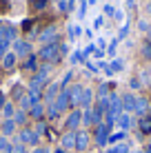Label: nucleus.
Segmentation results:
<instances>
[{"mask_svg":"<svg viewBox=\"0 0 151 153\" xmlns=\"http://www.w3.org/2000/svg\"><path fill=\"white\" fill-rule=\"evenodd\" d=\"M60 47L58 42H51V45H45V47H40V51H38V60H42V62H56L60 58Z\"/></svg>","mask_w":151,"mask_h":153,"instance_id":"f257e3e1","label":"nucleus"},{"mask_svg":"<svg viewBox=\"0 0 151 153\" xmlns=\"http://www.w3.org/2000/svg\"><path fill=\"white\" fill-rule=\"evenodd\" d=\"M80 124H82V111L80 109H74V111L67 115V120H65V129L67 131H76Z\"/></svg>","mask_w":151,"mask_h":153,"instance_id":"f03ea898","label":"nucleus"},{"mask_svg":"<svg viewBox=\"0 0 151 153\" xmlns=\"http://www.w3.org/2000/svg\"><path fill=\"white\" fill-rule=\"evenodd\" d=\"M93 135H96V142L100 146H105V144H109V135H111V129H109L107 124H98L96 129H93Z\"/></svg>","mask_w":151,"mask_h":153,"instance_id":"7ed1b4c3","label":"nucleus"},{"mask_svg":"<svg viewBox=\"0 0 151 153\" xmlns=\"http://www.w3.org/2000/svg\"><path fill=\"white\" fill-rule=\"evenodd\" d=\"M18 140H20V144H31V146H38V142L40 138L36 135V131H31V129H22L20 131V135H18Z\"/></svg>","mask_w":151,"mask_h":153,"instance_id":"20e7f679","label":"nucleus"},{"mask_svg":"<svg viewBox=\"0 0 151 153\" xmlns=\"http://www.w3.org/2000/svg\"><path fill=\"white\" fill-rule=\"evenodd\" d=\"M11 47H13V53L18 56V58H27V56H31V45H29L27 40H13Z\"/></svg>","mask_w":151,"mask_h":153,"instance_id":"39448f33","label":"nucleus"},{"mask_svg":"<svg viewBox=\"0 0 151 153\" xmlns=\"http://www.w3.org/2000/svg\"><path fill=\"white\" fill-rule=\"evenodd\" d=\"M82 89H85V87H80V84H71V87L69 89H65V91H67V96H69V104H71V107H78V104H80V96H82Z\"/></svg>","mask_w":151,"mask_h":153,"instance_id":"423d86ee","label":"nucleus"},{"mask_svg":"<svg viewBox=\"0 0 151 153\" xmlns=\"http://www.w3.org/2000/svg\"><path fill=\"white\" fill-rule=\"evenodd\" d=\"M89 131H76V151H87L89 149Z\"/></svg>","mask_w":151,"mask_h":153,"instance_id":"0eeeda50","label":"nucleus"},{"mask_svg":"<svg viewBox=\"0 0 151 153\" xmlns=\"http://www.w3.org/2000/svg\"><path fill=\"white\" fill-rule=\"evenodd\" d=\"M136 96H133V93H124V96L120 98V102H122V111L124 113H133L136 111Z\"/></svg>","mask_w":151,"mask_h":153,"instance_id":"6e6552de","label":"nucleus"},{"mask_svg":"<svg viewBox=\"0 0 151 153\" xmlns=\"http://www.w3.org/2000/svg\"><path fill=\"white\" fill-rule=\"evenodd\" d=\"M40 42H45V45H51V42H58V29L56 27H47L42 33L38 36Z\"/></svg>","mask_w":151,"mask_h":153,"instance_id":"1a4fd4ad","label":"nucleus"},{"mask_svg":"<svg viewBox=\"0 0 151 153\" xmlns=\"http://www.w3.org/2000/svg\"><path fill=\"white\" fill-rule=\"evenodd\" d=\"M60 91H62L60 82H49V87L45 89V100H47V102H54V100L58 98Z\"/></svg>","mask_w":151,"mask_h":153,"instance_id":"9d476101","label":"nucleus"},{"mask_svg":"<svg viewBox=\"0 0 151 153\" xmlns=\"http://www.w3.org/2000/svg\"><path fill=\"white\" fill-rule=\"evenodd\" d=\"M54 104H56V109H58L60 113H62V111H67V109L71 107V104H69V96H67V91H65V89H62V91L58 93V98L54 100Z\"/></svg>","mask_w":151,"mask_h":153,"instance_id":"9b49d317","label":"nucleus"},{"mask_svg":"<svg viewBox=\"0 0 151 153\" xmlns=\"http://www.w3.org/2000/svg\"><path fill=\"white\" fill-rule=\"evenodd\" d=\"M118 124H120L122 131H129V129H133V126H136V120H133L131 113H122L120 118H118Z\"/></svg>","mask_w":151,"mask_h":153,"instance_id":"f8f14e48","label":"nucleus"},{"mask_svg":"<svg viewBox=\"0 0 151 153\" xmlns=\"http://www.w3.org/2000/svg\"><path fill=\"white\" fill-rule=\"evenodd\" d=\"M91 102H93V89H82L80 104H78V107H82V109H91Z\"/></svg>","mask_w":151,"mask_h":153,"instance_id":"ddd939ff","label":"nucleus"},{"mask_svg":"<svg viewBox=\"0 0 151 153\" xmlns=\"http://www.w3.org/2000/svg\"><path fill=\"white\" fill-rule=\"evenodd\" d=\"M62 149H76V131H67L62 135Z\"/></svg>","mask_w":151,"mask_h":153,"instance_id":"4468645a","label":"nucleus"},{"mask_svg":"<svg viewBox=\"0 0 151 153\" xmlns=\"http://www.w3.org/2000/svg\"><path fill=\"white\" fill-rule=\"evenodd\" d=\"M27 113H29V115H31V118H33V120H38V122H40V120L45 118V104H42V102L33 104V107H31V109H29Z\"/></svg>","mask_w":151,"mask_h":153,"instance_id":"2eb2a0df","label":"nucleus"},{"mask_svg":"<svg viewBox=\"0 0 151 153\" xmlns=\"http://www.w3.org/2000/svg\"><path fill=\"white\" fill-rule=\"evenodd\" d=\"M147 111H149V100L147 98H138L136 100V111H133V113H138L140 118H144Z\"/></svg>","mask_w":151,"mask_h":153,"instance_id":"dca6fc26","label":"nucleus"},{"mask_svg":"<svg viewBox=\"0 0 151 153\" xmlns=\"http://www.w3.org/2000/svg\"><path fill=\"white\" fill-rule=\"evenodd\" d=\"M0 40L13 42V40H16V29H13V27H0Z\"/></svg>","mask_w":151,"mask_h":153,"instance_id":"f3484780","label":"nucleus"},{"mask_svg":"<svg viewBox=\"0 0 151 153\" xmlns=\"http://www.w3.org/2000/svg\"><path fill=\"white\" fill-rule=\"evenodd\" d=\"M138 126H140V131H142L144 135H149V133H151V115L140 118V120H138Z\"/></svg>","mask_w":151,"mask_h":153,"instance_id":"a211bd4d","label":"nucleus"},{"mask_svg":"<svg viewBox=\"0 0 151 153\" xmlns=\"http://www.w3.org/2000/svg\"><path fill=\"white\" fill-rule=\"evenodd\" d=\"M16 60H18V56H16L13 51H9V53L2 58V67H4V69H13V67H16Z\"/></svg>","mask_w":151,"mask_h":153,"instance_id":"6ab92c4d","label":"nucleus"},{"mask_svg":"<svg viewBox=\"0 0 151 153\" xmlns=\"http://www.w3.org/2000/svg\"><path fill=\"white\" fill-rule=\"evenodd\" d=\"M16 126H18V124H16L13 120H4V122H2V135H4V138H9V135H13Z\"/></svg>","mask_w":151,"mask_h":153,"instance_id":"aec40b11","label":"nucleus"},{"mask_svg":"<svg viewBox=\"0 0 151 153\" xmlns=\"http://www.w3.org/2000/svg\"><path fill=\"white\" fill-rule=\"evenodd\" d=\"M80 36H82V27H80L78 22H71V25H69V38L76 40V38H80Z\"/></svg>","mask_w":151,"mask_h":153,"instance_id":"412c9836","label":"nucleus"},{"mask_svg":"<svg viewBox=\"0 0 151 153\" xmlns=\"http://www.w3.org/2000/svg\"><path fill=\"white\" fill-rule=\"evenodd\" d=\"M82 124H85V126L93 124V107L91 109H82Z\"/></svg>","mask_w":151,"mask_h":153,"instance_id":"4be33fe9","label":"nucleus"},{"mask_svg":"<svg viewBox=\"0 0 151 153\" xmlns=\"http://www.w3.org/2000/svg\"><path fill=\"white\" fill-rule=\"evenodd\" d=\"M11 151H13V144L9 142V138L0 135V153H11Z\"/></svg>","mask_w":151,"mask_h":153,"instance_id":"5701e85b","label":"nucleus"},{"mask_svg":"<svg viewBox=\"0 0 151 153\" xmlns=\"http://www.w3.org/2000/svg\"><path fill=\"white\" fill-rule=\"evenodd\" d=\"M45 115H47V120H56V118L60 115V111L56 109V104H54V102H49V107L45 109Z\"/></svg>","mask_w":151,"mask_h":153,"instance_id":"b1692460","label":"nucleus"},{"mask_svg":"<svg viewBox=\"0 0 151 153\" xmlns=\"http://www.w3.org/2000/svg\"><path fill=\"white\" fill-rule=\"evenodd\" d=\"M13 113H16L13 104H11V102H4V107H2V115H4V120H13Z\"/></svg>","mask_w":151,"mask_h":153,"instance_id":"393cba45","label":"nucleus"},{"mask_svg":"<svg viewBox=\"0 0 151 153\" xmlns=\"http://www.w3.org/2000/svg\"><path fill=\"white\" fill-rule=\"evenodd\" d=\"M13 122H16V124H25V122H27V111L18 109V111L13 113Z\"/></svg>","mask_w":151,"mask_h":153,"instance_id":"a878e982","label":"nucleus"},{"mask_svg":"<svg viewBox=\"0 0 151 153\" xmlns=\"http://www.w3.org/2000/svg\"><path fill=\"white\" fill-rule=\"evenodd\" d=\"M18 102H20V109H22V111H29V109L33 107V104H31V100H29V96H27V93H25V96L20 98Z\"/></svg>","mask_w":151,"mask_h":153,"instance_id":"bb28decb","label":"nucleus"},{"mask_svg":"<svg viewBox=\"0 0 151 153\" xmlns=\"http://www.w3.org/2000/svg\"><path fill=\"white\" fill-rule=\"evenodd\" d=\"M9 49H11V42H9V40H0V58L7 56Z\"/></svg>","mask_w":151,"mask_h":153,"instance_id":"cd10ccee","label":"nucleus"},{"mask_svg":"<svg viewBox=\"0 0 151 153\" xmlns=\"http://www.w3.org/2000/svg\"><path fill=\"white\" fill-rule=\"evenodd\" d=\"M124 140V131H118V133H113V135H109V144H116V142H122Z\"/></svg>","mask_w":151,"mask_h":153,"instance_id":"c85d7f7f","label":"nucleus"},{"mask_svg":"<svg viewBox=\"0 0 151 153\" xmlns=\"http://www.w3.org/2000/svg\"><path fill=\"white\" fill-rule=\"evenodd\" d=\"M29 2H31V9L40 11V9H45V7H47V2H49V0H29Z\"/></svg>","mask_w":151,"mask_h":153,"instance_id":"c756f323","label":"nucleus"},{"mask_svg":"<svg viewBox=\"0 0 151 153\" xmlns=\"http://www.w3.org/2000/svg\"><path fill=\"white\" fill-rule=\"evenodd\" d=\"M71 62H74V65L85 62V53H82V51H74V53H71Z\"/></svg>","mask_w":151,"mask_h":153,"instance_id":"7c9ffc66","label":"nucleus"},{"mask_svg":"<svg viewBox=\"0 0 151 153\" xmlns=\"http://www.w3.org/2000/svg\"><path fill=\"white\" fill-rule=\"evenodd\" d=\"M36 62H38V56H27V62H25V69H36Z\"/></svg>","mask_w":151,"mask_h":153,"instance_id":"2f4dec72","label":"nucleus"},{"mask_svg":"<svg viewBox=\"0 0 151 153\" xmlns=\"http://www.w3.org/2000/svg\"><path fill=\"white\" fill-rule=\"evenodd\" d=\"M136 27H138V31H144V33H147V31H149V22L144 18H140L138 22H136Z\"/></svg>","mask_w":151,"mask_h":153,"instance_id":"473e14b6","label":"nucleus"},{"mask_svg":"<svg viewBox=\"0 0 151 153\" xmlns=\"http://www.w3.org/2000/svg\"><path fill=\"white\" fill-rule=\"evenodd\" d=\"M109 67H111V71H122V69H124V62H122V60H113Z\"/></svg>","mask_w":151,"mask_h":153,"instance_id":"72a5a7b5","label":"nucleus"},{"mask_svg":"<svg viewBox=\"0 0 151 153\" xmlns=\"http://www.w3.org/2000/svg\"><path fill=\"white\" fill-rule=\"evenodd\" d=\"M109 96V84H100V89H98V98H107Z\"/></svg>","mask_w":151,"mask_h":153,"instance_id":"f704fd0d","label":"nucleus"},{"mask_svg":"<svg viewBox=\"0 0 151 153\" xmlns=\"http://www.w3.org/2000/svg\"><path fill=\"white\" fill-rule=\"evenodd\" d=\"M33 131H36V135H42V133H45V131H47V124L42 122V120H40V122H38V124H36V129H33Z\"/></svg>","mask_w":151,"mask_h":153,"instance_id":"c9c22d12","label":"nucleus"},{"mask_svg":"<svg viewBox=\"0 0 151 153\" xmlns=\"http://www.w3.org/2000/svg\"><path fill=\"white\" fill-rule=\"evenodd\" d=\"M149 76H151L149 71H142V73H140V82H142V84H149V82H151V78H149Z\"/></svg>","mask_w":151,"mask_h":153,"instance_id":"e433bc0d","label":"nucleus"},{"mask_svg":"<svg viewBox=\"0 0 151 153\" xmlns=\"http://www.w3.org/2000/svg\"><path fill=\"white\" fill-rule=\"evenodd\" d=\"M142 56H144V58H151V42H144V47H142Z\"/></svg>","mask_w":151,"mask_h":153,"instance_id":"4c0bfd02","label":"nucleus"},{"mask_svg":"<svg viewBox=\"0 0 151 153\" xmlns=\"http://www.w3.org/2000/svg\"><path fill=\"white\" fill-rule=\"evenodd\" d=\"M11 153H27V146L18 142V144H13V151H11Z\"/></svg>","mask_w":151,"mask_h":153,"instance_id":"58836bf2","label":"nucleus"},{"mask_svg":"<svg viewBox=\"0 0 151 153\" xmlns=\"http://www.w3.org/2000/svg\"><path fill=\"white\" fill-rule=\"evenodd\" d=\"M58 9H60V11H69V2H67V0H58Z\"/></svg>","mask_w":151,"mask_h":153,"instance_id":"ea45409f","label":"nucleus"},{"mask_svg":"<svg viewBox=\"0 0 151 153\" xmlns=\"http://www.w3.org/2000/svg\"><path fill=\"white\" fill-rule=\"evenodd\" d=\"M105 16H116V7L113 4H105Z\"/></svg>","mask_w":151,"mask_h":153,"instance_id":"a19ab883","label":"nucleus"},{"mask_svg":"<svg viewBox=\"0 0 151 153\" xmlns=\"http://www.w3.org/2000/svg\"><path fill=\"white\" fill-rule=\"evenodd\" d=\"M129 84H131V89H140V87H142V82H140L138 78H133V80H129Z\"/></svg>","mask_w":151,"mask_h":153,"instance_id":"79ce46f5","label":"nucleus"},{"mask_svg":"<svg viewBox=\"0 0 151 153\" xmlns=\"http://www.w3.org/2000/svg\"><path fill=\"white\" fill-rule=\"evenodd\" d=\"M7 9H9V2L7 0H0V13H4Z\"/></svg>","mask_w":151,"mask_h":153,"instance_id":"37998d69","label":"nucleus"},{"mask_svg":"<svg viewBox=\"0 0 151 153\" xmlns=\"http://www.w3.org/2000/svg\"><path fill=\"white\" fill-rule=\"evenodd\" d=\"M107 51H109V56H113V53H116V40H113L111 45L107 47Z\"/></svg>","mask_w":151,"mask_h":153,"instance_id":"c03bdc74","label":"nucleus"},{"mask_svg":"<svg viewBox=\"0 0 151 153\" xmlns=\"http://www.w3.org/2000/svg\"><path fill=\"white\" fill-rule=\"evenodd\" d=\"M96 45H98V49H102V47L107 45V40H105V38H98V40H96Z\"/></svg>","mask_w":151,"mask_h":153,"instance_id":"a18cd8bd","label":"nucleus"},{"mask_svg":"<svg viewBox=\"0 0 151 153\" xmlns=\"http://www.w3.org/2000/svg\"><path fill=\"white\" fill-rule=\"evenodd\" d=\"M127 31H129V25H124V27L120 29V38H124V36H127Z\"/></svg>","mask_w":151,"mask_h":153,"instance_id":"49530a36","label":"nucleus"},{"mask_svg":"<svg viewBox=\"0 0 151 153\" xmlns=\"http://www.w3.org/2000/svg\"><path fill=\"white\" fill-rule=\"evenodd\" d=\"M33 153H49V151H47V149H42V146H36V149H33Z\"/></svg>","mask_w":151,"mask_h":153,"instance_id":"de8ad7c7","label":"nucleus"},{"mask_svg":"<svg viewBox=\"0 0 151 153\" xmlns=\"http://www.w3.org/2000/svg\"><path fill=\"white\" fill-rule=\"evenodd\" d=\"M2 107H4V96H2V91H0V111H2Z\"/></svg>","mask_w":151,"mask_h":153,"instance_id":"09e8293b","label":"nucleus"},{"mask_svg":"<svg viewBox=\"0 0 151 153\" xmlns=\"http://www.w3.org/2000/svg\"><path fill=\"white\" fill-rule=\"evenodd\" d=\"M144 11H147V13H151V0H149L147 4H144Z\"/></svg>","mask_w":151,"mask_h":153,"instance_id":"8fccbe9b","label":"nucleus"},{"mask_svg":"<svg viewBox=\"0 0 151 153\" xmlns=\"http://www.w3.org/2000/svg\"><path fill=\"white\" fill-rule=\"evenodd\" d=\"M147 38H149V42H151V25H149V31H147Z\"/></svg>","mask_w":151,"mask_h":153,"instance_id":"3c124183","label":"nucleus"},{"mask_svg":"<svg viewBox=\"0 0 151 153\" xmlns=\"http://www.w3.org/2000/svg\"><path fill=\"white\" fill-rule=\"evenodd\" d=\"M56 153H67L65 149H56Z\"/></svg>","mask_w":151,"mask_h":153,"instance_id":"603ef678","label":"nucleus"},{"mask_svg":"<svg viewBox=\"0 0 151 153\" xmlns=\"http://www.w3.org/2000/svg\"><path fill=\"white\" fill-rule=\"evenodd\" d=\"M133 2H136V0H127V4H129V7H131V4H133Z\"/></svg>","mask_w":151,"mask_h":153,"instance_id":"864d4df0","label":"nucleus"},{"mask_svg":"<svg viewBox=\"0 0 151 153\" xmlns=\"http://www.w3.org/2000/svg\"><path fill=\"white\" fill-rule=\"evenodd\" d=\"M144 153H151V146H147V151H144Z\"/></svg>","mask_w":151,"mask_h":153,"instance_id":"5fc2aeb1","label":"nucleus"},{"mask_svg":"<svg viewBox=\"0 0 151 153\" xmlns=\"http://www.w3.org/2000/svg\"><path fill=\"white\" fill-rule=\"evenodd\" d=\"M89 2H91V4H93V2H96V0H89Z\"/></svg>","mask_w":151,"mask_h":153,"instance_id":"6e6d98bb","label":"nucleus"},{"mask_svg":"<svg viewBox=\"0 0 151 153\" xmlns=\"http://www.w3.org/2000/svg\"><path fill=\"white\" fill-rule=\"evenodd\" d=\"M149 146H151V144H149Z\"/></svg>","mask_w":151,"mask_h":153,"instance_id":"4d7b16f0","label":"nucleus"}]
</instances>
